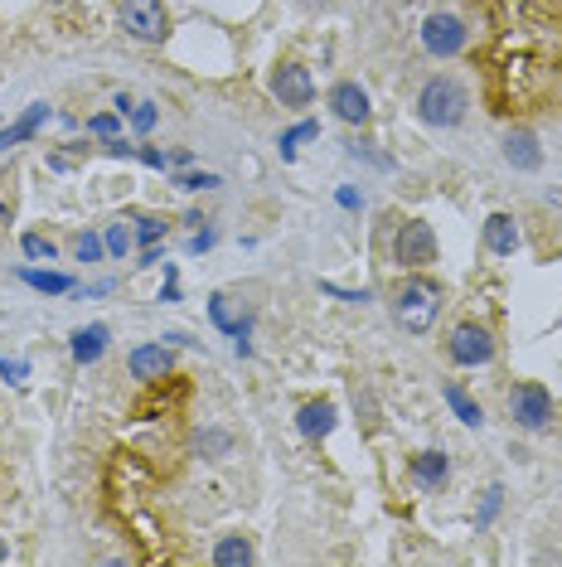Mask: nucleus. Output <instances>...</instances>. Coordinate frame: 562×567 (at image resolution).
<instances>
[{"label": "nucleus", "mask_w": 562, "mask_h": 567, "mask_svg": "<svg viewBox=\"0 0 562 567\" xmlns=\"http://www.w3.org/2000/svg\"><path fill=\"white\" fill-rule=\"evenodd\" d=\"M102 243H107V253H112V257H127V253H131V233L122 229V223H112L107 239H102Z\"/></svg>", "instance_id": "nucleus-25"}, {"label": "nucleus", "mask_w": 562, "mask_h": 567, "mask_svg": "<svg viewBox=\"0 0 562 567\" xmlns=\"http://www.w3.org/2000/svg\"><path fill=\"white\" fill-rule=\"evenodd\" d=\"M310 137H320V127H316V121H301V127H291L286 137H281V160H291V156H296V146H301V141H310Z\"/></svg>", "instance_id": "nucleus-21"}, {"label": "nucleus", "mask_w": 562, "mask_h": 567, "mask_svg": "<svg viewBox=\"0 0 562 567\" xmlns=\"http://www.w3.org/2000/svg\"><path fill=\"white\" fill-rule=\"evenodd\" d=\"M25 257H35V262H54V243L44 239V233H25Z\"/></svg>", "instance_id": "nucleus-23"}, {"label": "nucleus", "mask_w": 562, "mask_h": 567, "mask_svg": "<svg viewBox=\"0 0 562 567\" xmlns=\"http://www.w3.org/2000/svg\"><path fill=\"white\" fill-rule=\"evenodd\" d=\"M306 5H330V0H306Z\"/></svg>", "instance_id": "nucleus-34"}, {"label": "nucleus", "mask_w": 562, "mask_h": 567, "mask_svg": "<svg viewBox=\"0 0 562 567\" xmlns=\"http://www.w3.org/2000/svg\"><path fill=\"white\" fill-rule=\"evenodd\" d=\"M446 471H451V466H446V456H442V451H422V456L412 461V480H418L422 490H436V486H442V480H446Z\"/></svg>", "instance_id": "nucleus-16"}, {"label": "nucleus", "mask_w": 562, "mask_h": 567, "mask_svg": "<svg viewBox=\"0 0 562 567\" xmlns=\"http://www.w3.org/2000/svg\"><path fill=\"white\" fill-rule=\"evenodd\" d=\"M436 315H442V286L436 282L412 276V282L398 286V296H393V321L408 330V335H426V330L436 325Z\"/></svg>", "instance_id": "nucleus-1"}, {"label": "nucleus", "mask_w": 562, "mask_h": 567, "mask_svg": "<svg viewBox=\"0 0 562 567\" xmlns=\"http://www.w3.org/2000/svg\"><path fill=\"white\" fill-rule=\"evenodd\" d=\"M446 355L456 359L461 369H475V364H490L495 359V339H490V330L485 325H456L451 330V339H446Z\"/></svg>", "instance_id": "nucleus-4"}, {"label": "nucleus", "mask_w": 562, "mask_h": 567, "mask_svg": "<svg viewBox=\"0 0 562 567\" xmlns=\"http://www.w3.org/2000/svg\"><path fill=\"white\" fill-rule=\"evenodd\" d=\"M485 247L499 253V257H509L519 247V229H514L509 214H490V219H485Z\"/></svg>", "instance_id": "nucleus-14"}, {"label": "nucleus", "mask_w": 562, "mask_h": 567, "mask_svg": "<svg viewBox=\"0 0 562 567\" xmlns=\"http://www.w3.org/2000/svg\"><path fill=\"white\" fill-rule=\"evenodd\" d=\"M161 233H165V223H161V219H141V229H137V239H141L145 247H155V243H161Z\"/></svg>", "instance_id": "nucleus-27"}, {"label": "nucleus", "mask_w": 562, "mask_h": 567, "mask_svg": "<svg viewBox=\"0 0 562 567\" xmlns=\"http://www.w3.org/2000/svg\"><path fill=\"white\" fill-rule=\"evenodd\" d=\"M102 253H107V243H102L98 233H78V239H73V257H78V262H98Z\"/></svg>", "instance_id": "nucleus-22"}, {"label": "nucleus", "mask_w": 562, "mask_h": 567, "mask_svg": "<svg viewBox=\"0 0 562 567\" xmlns=\"http://www.w3.org/2000/svg\"><path fill=\"white\" fill-rule=\"evenodd\" d=\"M465 88L456 78H432L422 88V98H418V117L426 121V127H456V121L465 117Z\"/></svg>", "instance_id": "nucleus-2"}, {"label": "nucleus", "mask_w": 562, "mask_h": 567, "mask_svg": "<svg viewBox=\"0 0 562 567\" xmlns=\"http://www.w3.org/2000/svg\"><path fill=\"white\" fill-rule=\"evenodd\" d=\"M272 92L281 98V107H306V102L316 98V78L301 64H281L272 74Z\"/></svg>", "instance_id": "nucleus-8"}, {"label": "nucleus", "mask_w": 562, "mask_h": 567, "mask_svg": "<svg viewBox=\"0 0 562 567\" xmlns=\"http://www.w3.org/2000/svg\"><path fill=\"white\" fill-rule=\"evenodd\" d=\"M155 117H161V112H155L151 102H137V107H131V127H137V131H151Z\"/></svg>", "instance_id": "nucleus-26"}, {"label": "nucleus", "mask_w": 562, "mask_h": 567, "mask_svg": "<svg viewBox=\"0 0 562 567\" xmlns=\"http://www.w3.org/2000/svg\"><path fill=\"white\" fill-rule=\"evenodd\" d=\"M465 25L456 15H426V25H422V44L432 49L436 59H451V54H461L465 49Z\"/></svg>", "instance_id": "nucleus-7"}, {"label": "nucleus", "mask_w": 562, "mask_h": 567, "mask_svg": "<svg viewBox=\"0 0 562 567\" xmlns=\"http://www.w3.org/2000/svg\"><path fill=\"white\" fill-rule=\"evenodd\" d=\"M204 247H214V233H209V229L194 233V239H190V253H204Z\"/></svg>", "instance_id": "nucleus-32"}, {"label": "nucleus", "mask_w": 562, "mask_h": 567, "mask_svg": "<svg viewBox=\"0 0 562 567\" xmlns=\"http://www.w3.org/2000/svg\"><path fill=\"white\" fill-rule=\"evenodd\" d=\"M102 349H107V325H88L73 335V359H78V364H92Z\"/></svg>", "instance_id": "nucleus-17"}, {"label": "nucleus", "mask_w": 562, "mask_h": 567, "mask_svg": "<svg viewBox=\"0 0 562 567\" xmlns=\"http://www.w3.org/2000/svg\"><path fill=\"white\" fill-rule=\"evenodd\" d=\"M209 315H214V325L228 330L233 339H247V325H253V315H247V311H233V296L218 292L214 301H209Z\"/></svg>", "instance_id": "nucleus-13"}, {"label": "nucleus", "mask_w": 562, "mask_h": 567, "mask_svg": "<svg viewBox=\"0 0 562 567\" xmlns=\"http://www.w3.org/2000/svg\"><path fill=\"white\" fill-rule=\"evenodd\" d=\"M335 403H306L296 412V427H301V437H310V441H320V437H330L335 431Z\"/></svg>", "instance_id": "nucleus-11"}, {"label": "nucleus", "mask_w": 562, "mask_h": 567, "mask_svg": "<svg viewBox=\"0 0 562 567\" xmlns=\"http://www.w3.org/2000/svg\"><path fill=\"white\" fill-rule=\"evenodd\" d=\"M504 160L514 165V170H538V165H544V151H538V141L528 137V131H509L504 137Z\"/></svg>", "instance_id": "nucleus-12"}, {"label": "nucleus", "mask_w": 562, "mask_h": 567, "mask_svg": "<svg viewBox=\"0 0 562 567\" xmlns=\"http://www.w3.org/2000/svg\"><path fill=\"white\" fill-rule=\"evenodd\" d=\"M194 447H200V451H228V437H223V431H204Z\"/></svg>", "instance_id": "nucleus-30"}, {"label": "nucleus", "mask_w": 562, "mask_h": 567, "mask_svg": "<svg viewBox=\"0 0 562 567\" xmlns=\"http://www.w3.org/2000/svg\"><path fill=\"white\" fill-rule=\"evenodd\" d=\"M330 112H335L340 121H349V127H363V121L373 117L369 92H363L359 82H335V88H330Z\"/></svg>", "instance_id": "nucleus-9"}, {"label": "nucleus", "mask_w": 562, "mask_h": 567, "mask_svg": "<svg viewBox=\"0 0 562 567\" xmlns=\"http://www.w3.org/2000/svg\"><path fill=\"white\" fill-rule=\"evenodd\" d=\"M499 494H504V490H490V494H485V504H481V524H490L495 519V514H499Z\"/></svg>", "instance_id": "nucleus-31"}, {"label": "nucleus", "mask_w": 562, "mask_h": 567, "mask_svg": "<svg viewBox=\"0 0 562 567\" xmlns=\"http://www.w3.org/2000/svg\"><path fill=\"white\" fill-rule=\"evenodd\" d=\"M509 412H514L519 427L538 431V427H548V417H553V394H548L544 384H524V388L509 394Z\"/></svg>", "instance_id": "nucleus-5"}, {"label": "nucleus", "mask_w": 562, "mask_h": 567, "mask_svg": "<svg viewBox=\"0 0 562 567\" xmlns=\"http://www.w3.org/2000/svg\"><path fill=\"white\" fill-rule=\"evenodd\" d=\"M0 374L10 378V384H25V374H29V364L25 359H5V364H0Z\"/></svg>", "instance_id": "nucleus-29"}, {"label": "nucleus", "mask_w": 562, "mask_h": 567, "mask_svg": "<svg viewBox=\"0 0 562 567\" xmlns=\"http://www.w3.org/2000/svg\"><path fill=\"white\" fill-rule=\"evenodd\" d=\"M88 131H92V137L117 141V117H92V121H88Z\"/></svg>", "instance_id": "nucleus-28"}, {"label": "nucleus", "mask_w": 562, "mask_h": 567, "mask_svg": "<svg viewBox=\"0 0 562 567\" xmlns=\"http://www.w3.org/2000/svg\"><path fill=\"white\" fill-rule=\"evenodd\" d=\"M44 117H49V107H44V102H35V107H29L25 117L15 121V127L0 131V151H10V146H20V141H29V137L39 131V121H44Z\"/></svg>", "instance_id": "nucleus-15"}, {"label": "nucleus", "mask_w": 562, "mask_h": 567, "mask_svg": "<svg viewBox=\"0 0 562 567\" xmlns=\"http://www.w3.org/2000/svg\"><path fill=\"white\" fill-rule=\"evenodd\" d=\"M122 29L145 39V44H161L170 15H165V0H122Z\"/></svg>", "instance_id": "nucleus-3"}, {"label": "nucleus", "mask_w": 562, "mask_h": 567, "mask_svg": "<svg viewBox=\"0 0 562 567\" xmlns=\"http://www.w3.org/2000/svg\"><path fill=\"white\" fill-rule=\"evenodd\" d=\"M175 364L170 345H137L131 349V378H141V384H155V378H165Z\"/></svg>", "instance_id": "nucleus-10"}, {"label": "nucleus", "mask_w": 562, "mask_h": 567, "mask_svg": "<svg viewBox=\"0 0 562 567\" xmlns=\"http://www.w3.org/2000/svg\"><path fill=\"white\" fill-rule=\"evenodd\" d=\"M214 563L218 567H233V563H253V543L247 539H223L214 549Z\"/></svg>", "instance_id": "nucleus-20"}, {"label": "nucleus", "mask_w": 562, "mask_h": 567, "mask_svg": "<svg viewBox=\"0 0 562 567\" xmlns=\"http://www.w3.org/2000/svg\"><path fill=\"white\" fill-rule=\"evenodd\" d=\"M446 403H451V412H456V417L465 422V427H481V422H485V412H481V403H475V398L465 394L461 384H446Z\"/></svg>", "instance_id": "nucleus-18"}, {"label": "nucleus", "mask_w": 562, "mask_h": 567, "mask_svg": "<svg viewBox=\"0 0 562 567\" xmlns=\"http://www.w3.org/2000/svg\"><path fill=\"white\" fill-rule=\"evenodd\" d=\"M393 253H398V262L403 267H426V262H436V233H432V223H422V219H412V223H403L398 229V243H393Z\"/></svg>", "instance_id": "nucleus-6"}, {"label": "nucleus", "mask_w": 562, "mask_h": 567, "mask_svg": "<svg viewBox=\"0 0 562 567\" xmlns=\"http://www.w3.org/2000/svg\"><path fill=\"white\" fill-rule=\"evenodd\" d=\"M175 184H180V190H214L218 175H209V170H184V175H175Z\"/></svg>", "instance_id": "nucleus-24"}, {"label": "nucleus", "mask_w": 562, "mask_h": 567, "mask_svg": "<svg viewBox=\"0 0 562 567\" xmlns=\"http://www.w3.org/2000/svg\"><path fill=\"white\" fill-rule=\"evenodd\" d=\"M20 282H29L35 292H49V296L73 292V276H64V272H35V267H25V272H20Z\"/></svg>", "instance_id": "nucleus-19"}, {"label": "nucleus", "mask_w": 562, "mask_h": 567, "mask_svg": "<svg viewBox=\"0 0 562 567\" xmlns=\"http://www.w3.org/2000/svg\"><path fill=\"white\" fill-rule=\"evenodd\" d=\"M5 558H10V553H5V543H0V563H5Z\"/></svg>", "instance_id": "nucleus-33"}]
</instances>
